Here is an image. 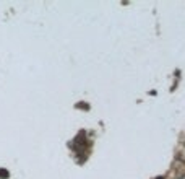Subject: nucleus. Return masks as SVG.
<instances>
[{
    "label": "nucleus",
    "instance_id": "obj_1",
    "mask_svg": "<svg viewBox=\"0 0 185 179\" xmlns=\"http://www.w3.org/2000/svg\"><path fill=\"white\" fill-rule=\"evenodd\" d=\"M8 176H10V173H8L7 169L0 168V179H8Z\"/></svg>",
    "mask_w": 185,
    "mask_h": 179
},
{
    "label": "nucleus",
    "instance_id": "obj_2",
    "mask_svg": "<svg viewBox=\"0 0 185 179\" xmlns=\"http://www.w3.org/2000/svg\"><path fill=\"white\" fill-rule=\"evenodd\" d=\"M157 179H162V178H157Z\"/></svg>",
    "mask_w": 185,
    "mask_h": 179
}]
</instances>
